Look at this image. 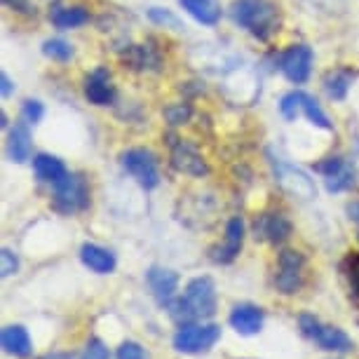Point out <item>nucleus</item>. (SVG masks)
I'll return each instance as SVG.
<instances>
[{"label":"nucleus","instance_id":"nucleus-37","mask_svg":"<svg viewBox=\"0 0 359 359\" xmlns=\"http://www.w3.org/2000/svg\"><path fill=\"white\" fill-rule=\"evenodd\" d=\"M5 3L12 5V8H15V10H22V12H36V10L31 8L29 3H26V0H5Z\"/></svg>","mask_w":359,"mask_h":359},{"label":"nucleus","instance_id":"nucleus-33","mask_svg":"<svg viewBox=\"0 0 359 359\" xmlns=\"http://www.w3.org/2000/svg\"><path fill=\"white\" fill-rule=\"evenodd\" d=\"M0 273H3V277H12L19 273V256L10 247H3V252H0Z\"/></svg>","mask_w":359,"mask_h":359},{"label":"nucleus","instance_id":"nucleus-26","mask_svg":"<svg viewBox=\"0 0 359 359\" xmlns=\"http://www.w3.org/2000/svg\"><path fill=\"white\" fill-rule=\"evenodd\" d=\"M343 270H345V277H348L350 294L359 303V252H350L348 256H345Z\"/></svg>","mask_w":359,"mask_h":359},{"label":"nucleus","instance_id":"nucleus-6","mask_svg":"<svg viewBox=\"0 0 359 359\" xmlns=\"http://www.w3.org/2000/svg\"><path fill=\"white\" fill-rule=\"evenodd\" d=\"M270 158V167H273V176L277 181V186L284 188L289 195L294 198H301V200H313L317 195V188H315V181L294 165L284 162L282 158H275L273 153H268Z\"/></svg>","mask_w":359,"mask_h":359},{"label":"nucleus","instance_id":"nucleus-21","mask_svg":"<svg viewBox=\"0 0 359 359\" xmlns=\"http://www.w3.org/2000/svg\"><path fill=\"white\" fill-rule=\"evenodd\" d=\"M181 8L191 15L195 22L205 26H216L221 19V3L219 0H179Z\"/></svg>","mask_w":359,"mask_h":359},{"label":"nucleus","instance_id":"nucleus-3","mask_svg":"<svg viewBox=\"0 0 359 359\" xmlns=\"http://www.w3.org/2000/svg\"><path fill=\"white\" fill-rule=\"evenodd\" d=\"M221 341V327L219 324H200L191 322L176 329L172 338V345L181 355H205Z\"/></svg>","mask_w":359,"mask_h":359},{"label":"nucleus","instance_id":"nucleus-28","mask_svg":"<svg viewBox=\"0 0 359 359\" xmlns=\"http://www.w3.org/2000/svg\"><path fill=\"white\" fill-rule=\"evenodd\" d=\"M303 97L306 92H289L284 94L282 101H280V111L287 120H296L298 115L303 113Z\"/></svg>","mask_w":359,"mask_h":359},{"label":"nucleus","instance_id":"nucleus-18","mask_svg":"<svg viewBox=\"0 0 359 359\" xmlns=\"http://www.w3.org/2000/svg\"><path fill=\"white\" fill-rule=\"evenodd\" d=\"M80 261H83L85 268H90L92 273H97V275H111L115 266H118V259H115V254L111 249H104V247L94 245V242H85V245L80 247Z\"/></svg>","mask_w":359,"mask_h":359},{"label":"nucleus","instance_id":"nucleus-31","mask_svg":"<svg viewBox=\"0 0 359 359\" xmlns=\"http://www.w3.org/2000/svg\"><path fill=\"white\" fill-rule=\"evenodd\" d=\"M148 19L155 24H160V26H169V29H176V31H181L184 26H181L179 22V17L172 15L169 10H162V8H151L148 10Z\"/></svg>","mask_w":359,"mask_h":359},{"label":"nucleus","instance_id":"nucleus-30","mask_svg":"<svg viewBox=\"0 0 359 359\" xmlns=\"http://www.w3.org/2000/svg\"><path fill=\"white\" fill-rule=\"evenodd\" d=\"M191 115H193V108L188 106V104H172V106H167L165 108V120L169 125H184L191 120Z\"/></svg>","mask_w":359,"mask_h":359},{"label":"nucleus","instance_id":"nucleus-20","mask_svg":"<svg viewBox=\"0 0 359 359\" xmlns=\"http://www.w3.org/2000/svg\"><path fill=\"white\" fill-rule=\"evenodd\" d=\"M120 57L134 71H158L162 64L160 54L151 45H130Z\"/></svg>","mask_w":359,"mask_h":359},{"label":"nucleus","instance_id":"nucleus-32","mask_svg":"<svg viewBox=\"0 0 359 359\" xmlns=\"http://www.w3.org/2000/svg\"><path fill=\"white\" fill-rule=\"evenodd\" d=\"M115 359H148L146 348L137 341H123L120 343L118 352H115Z\"/></svg>","mask_w":359,"mask_h":359},{"label":"nucleus","instance_id":"nucleus-25","mask_svg":"<svg viewBox=\"0 0 359 359\" xmlns=\"http://www.w3.org/2000/svg\"><path fill=\"white\" fill-rule=\"evenodd\" d=\"M303 115H306V118L315 127H322V130H331V123H329L327 113L322 111V106L317 104V101L310 97V94H306V97H303Z\"/></svg>","mask_w":359,"mask_h":359},{"label":"nucleus","instance_id":"nucleus-14","mask_svg":"<svg viewBox=\"0 0 359 359\" xmlns=\"http://www.w3.org/2000/svg\"><path fill=\"white\" fill-rule=\"evenodd\" d=\"M263 320H266V313H263V308L254 306V303H237L228 315V324L240 336L261 334Z\"/></svg>","mask_w":359,"mask_h":359},{"label":"nucleus","instance_id":"nucleus-36","mask_svg":"<svg viewBox=\"0 0 359 359\" xmlns=\"http://www.w3.org/2000/svg\"><path fill=\"white\" fill-rule=\"evenodd\" d=\"M0 92H3V97L8 99L12 94V80L8 73H0Z\"/></svg>","mask_w":359,"mask_h":359},{"label":"nucleus","instance_id":"nucleus-1","mask_svg":"<svg viewBox=\"0 0 359 359\" xmlns=\"http://www.w3.org/2000/svg\"><path fill=\"white\" fill-rule=\"evenodd\" d=\"M233 19L259 40H268L280 24L277 8L268 0H237L233 5Z\"/></svg>","mask_w":359,"mask_h":359},{"label":"nucleus","instance_id":"nucleus-29","mask_svg":"<svg viewBox=\"0 0 359 359\" xmlns=\"http://www.w3.org/2000/svg\"><path fill=\"white\" fill-rule=\"evenodd\" d=\"M80 359H111V350H108V345L101 341V338L92 336L90 341L85 343Z\"/></svg>","mask_w":359,"mask_h":359},{"label":"nucleus","instance_id":"nucleus-11","mask_svg":"<svg viewBox=\"0 0 359 359\" xmlns=\"http://www.w3.org/2000/svg\"><path fill=\"white\" fill-rule=\"evenodd\" d=\"M242 245H245V221H242V216H233L226 226L223 242L212 249V261L219 263V266H228L240 256Z\"/></svg>","mask_w":359,"mask_h":359},{"label":"nucleus","instance_id":"nucleus-22","mask_svg":"<svg viewBox=\"0 0 359 359\" xmlns=\"http://www.w3.org/2000/svg\"><path fill=\"white\" fill-rule=\"evenodd\" d=\"M31 134L29 130H26L24 125H15L8 134V153L12 162H17V165H22V162H26L31 158Z\"/></svg>","mask_w":359,"mask_h":359},{"label":"nucleus","instance_id":"nucleus-2","mask_svg":"<svg viewBox=\"0 0 359 359\" xmlns=\"http://www.w3.org/2000/svg\"><path fill=\"white\" fill-rule=\"evenodd\" d=\"M298 329H301V334L306 338H310V341H313L320 350L338 352V355H345V352L355 350V341H352L343 329L322 324L315 315H310V313H303L301 317H298Z\"/></svg>","mask_w":359,"mask_h":359},{"label":"nucleus","instance_id":"nucleus-13","mask_svg":"<svg viewBox=\"0 0 359 359\" xmlns=\"http://www.w3.org/2000/svg\"><path fill=\"white\" fill-rule=\"evenodd\" d=\"M172 167L181 174L195 176V179H202V176L209 174L207 160L188 141H176V144H172Z\"/></svg>","mask_w":359,"mask_h":359},{"label":"nucleus","instance_id":"nucleus-39","mask_svg":"<svg viewBox=\"0 0 359 359\" xmlns=\"http://www.w3.org/2000/svg\"><path fill=\"white\" fill-rule=\"evenodd\" d=\"M0 125L8 127V115H5V113H0Z\"/></svg>","mask_w":359,"mask_h":359},{"label":"nucleus","instance_id":"nucleus-12","mask_svg":"<svg viewBox=\"0 0 359 359\" xmlns=\"http://www.w3.org/2000/svg\"><path fill=\"white\" fill-rule=\"evenodd\" d=\"M324 176V186L329 193H343L355 186V167L343 158H327L315 167Z\"/></svg>","mask_w":359,"mask_h":359},{"label":"nucleus","instance_id":"nucleus-17","mask_svg":"<svg viewBox=\"0 0 359 359\" xmlns=\"http://www.w3.org/2000/svg\"><path fill=\"white\" fill-rule=\"evenodd\" d=\"M0 345L8 355L17 357V359H29L33 355V341L29 329L22 327V324H10L0 331Z\"/></svg>","mask_w":359,"mask_h":359},{"label":"nucleus","instance_id":"nucleus-8","mask_svg":"<svg viewBox=\"0 0 359 359\" xmlns=\"http://www.w3.org/2000/svg\"><path fill=\"white\" fill-rule=\"evenodd\" d=\"M306 282V256L296 249H284L277 259L275 287L284 296H294Z\"/></svg>","mask_w":359,"mask_h":359},{"label":"nucleus","instance_id":"nucleus-24","mask_svg":"<svg viewBox=\"0 0 359 359\" xmlns=\"http://www.w3.org/2000/svg\"><path fill=\"white\" fill-rule=\"evenodd\" d=\"M352 85V71L348 69H338V71H331L327 78H324V90L334 101H341L345 99Z\"/></svg>","mask_w":359,"mask_h":359},{"label":"nucleus","instance_id":"nucleus-19","mask_svg":"<svg viewBox=\"0 0 359 359\" xmlns=\"http://www.w3.org/2000/svg\"><path fill=\"white\" fill-rule=\"evenodd\" d=\"M33 172H36L38 181L50 186H57L59 181H64L69 176V169H66L64 162L50 153H40L33 158Z\"/></svg>","mask_w":359,"mask_h":359},{"label":"nucleus","instance_id":"nucleus-4","mask_svg":"<svg viewBox=\"0 0 359 359\" xmlns=\"http://www.w3.org/2000/svg\"><path fill=\"white\" fill-rule=\"evenodd\" d=\"M90 207V184L83 174H69L54 186L52 209L64 216L80 214Z\"/></svg>","mask_w":359,"mask_h":359},{"label":"nucleus","instance_id":"nucleus-23","mask_svg":"<svg viewBox=\"0 0 359 359\" xmlns=\"http://www.w3.org/2000/svg\"><path fill=\"white\" fill-rule=\"evenodd\" d=\"M50 19L57 29H78V26H85L90 22V12L80 5H73V8H54L50 12Z\"/></svg>","mask_w":359,"mask_h":359},{"label":"nucleus","instance_id":"nucleus-38","mask_svg":"<svg viewBox=\"0 0 359 359\" xmlns=\"http://www.w3.org/2000/svg\"><path fill=\"white\" fill-rule=\"evenodd\" d=\"M38 359H73L71 352H47V355L38 357Z\"/></svg>","mask_w":359,"mask_h":359},{"label":"nucleus","instance_id":"nucleus-15","mask_svg":"<svg viewBox=\"0 0 359 359\" xmlns=\"http://www.w3.org/2000/svg\"><path fill=\"white\" fill-rule=\"evenodd\" d=\"M146 282L151 287V294L155 296V301L160 306H167L176 298V289H179V275L169 268H160V266H153L148 268L146 273Z\"/></svg>","mask_w":359,"mask_h":359},{"label":"nucleus","instance_id":"nucleus-10","mask_svg":"<svg viewBox=\"0 0 359 359\" xmlns=\"http://www.w3.org/2000/svg\"><path fill=\"white\" fill-rule=\"evenodd\" d=\"M280 69L289 83L303 85L310 78V71H313V50L308 45L289 47L280 59Z\"/></svg>","mask_w":359,"mask_h":359},{"label":"nucleus","instance_id":"nucleus-34","mask_svg":"<svg viewBox=\"0 0 359 359\" xmlns=\"http://www.w3.org/2000/svg\"><path fill=\"white\" fill-rule=\"evenodd\" d=\"M22 115H24L26 123L38 125L40 120H43V115H45V108H43V104H40L38 99H26L24 106H22Z\"/></svg>","mask_w":359,"mask_h":359},{"label":"nucleus","instance_id":"nucleus-27","mask_svg":"<svg viewBox=\"0 0 359 359\" xmlns=\"http://www.w3.org/2000/svg\"><path fill=\"white\" fill-rule=\"evenodd\" d=\"M43 54L54 59V62H69L73 57V47L62 38H52V40H45L43 43Z\"/></svg>","mask_w":359,"mask_h":359},{"label":"nucleus","instance_id":"nucleus-7","mask_svg":"<svg viewBox=\"0 0 359 359\" xmlns=\"http://www.w3.org/2000/svg\"><path fill=\"white\" fill-rule=\"evenodd\" d=\"M184 301L191 308L195 320H209V317H214L216 308H219V294H216V284L212 277L202 275L188 282V287L184 291Z\"/></svg>","mask_w":359,"mask_h":359},{"label":"nucleus","instance_id":"nucleus-35","mask_svg":"<svg viewBox=\"0 0 359 359\" xmlns=\"http://www.w3.org/2000/svg\"><path fill=\"white\" fill-rule=\"evenodd\" d=\"M345 212H348V219L355 223L357 228V237H359V200H352L348 202V207H345Z\"/></svg>","mask_w":359,"mask_h":359},{"label":"nucleus","instance_id":"nucleus-5","mask_svg":"<svg viewBox=\"0 0 359 359\" xmlns=\"http://www.w3.org/2000/svg\"><path fill=\"white\" fill-rule=\"evenodd\" d=\"M120 165L127 174L132 176L134 181L146 188V191H153L160 184V165L158 158L148 151V148H130V151L120 153Z\"/></svg>","mask_w":359,"mask_h":359},{"label":"nucleus","instance_id":"nucleus-9","mask_svg":"<svg viewBox=\"0 0 359 359\" xmlns=\"http://www.w3.org/2000/svg\"><path fill=\"white\" fill-rule=\"evenodd\" d=\"M254 237L259 242H268V245H282L287 242L291 233H294V226L287 219V214L282 212H263L256 214V219L252 223Z\"/></svg>","mask_w":359,"mask_h":359},{"label":"nucleus","instance_id":"nucleus-16","mask_svg":"<svg viewBox=\"0 0 359 359\" xmlns=\"http://www.w3.org/2000/svg\"><path fill=\"white\" fill-rule=\"evenodd\" d=\"M85 99L94 106H108L115 99V87L111 83V73L104 66L94 69L85 78Z\"/></svg>","mask_w":359,"mask_h":359}]
</instances>
